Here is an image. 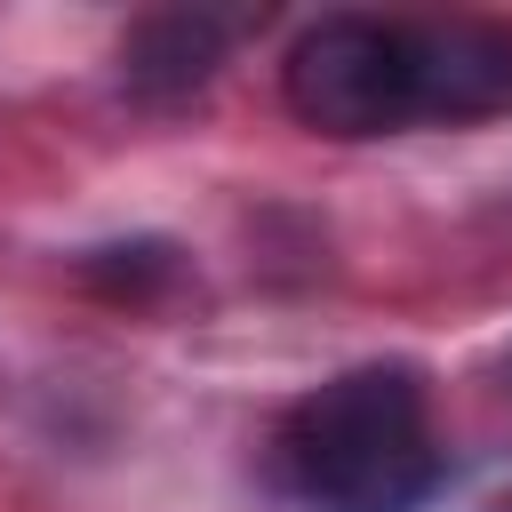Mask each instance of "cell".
<instances>
[{
    "instance_id": "1",
    "label": "cell",
    "mask_w": 512,
    "mask_h": 512,
    "mask_svg": "<svg viewBox=\"0 0 512 512\" xmlns=\"http://www.w3.org/2000/svg\"><path fill=\"white\" fill-rule=\"evenodd\" d=\"M440 464L416 368H344L280 424V472L312 512H416Z\"/></svg>"
},
{
    "instance_id": "2",
    "label": "cell",
    "mask_w": 512,
    "mask_h": 512,
    "mask_svg": "<svg viewBox=\"0 0 512 512\" xmlns=\"http://www.w3.org/2000/svg\"><path fill=\"white\" fill-rule=\"evenodd\" d=\"M280 96L304 128L320 136H392V128H416V104H408V40H400V16H360V8H336L320 24H304L288 40V64H280Z\"/></svg>"
},
{
    "instance_id": "3",
    "label": "cell",
    "mask_w": 512,
    "mask_h": 512,
    "mask_svg": "<svg viewBox=\"0 0 512 512\" xmlns=\"http://www.w3.org/2000/svg\"><path fill=\"white\" fill-rule=\"evenodd\" d=\"M408 40V104L416 120L464 128L512 112V16H416Z\"/></svg>"
},
{
    "instance_id": "4",
    "label": "cell",
    "mask_w": 512,
    "mask_h": 512,
    "mask_svg": "<svg viewBox=\"0 0 512 512\" xmlns=\"http://www.w3.org/2000/svg\"><path fill=\"white\" fill-rule=\"evenodd\" d=\"M224 48H232V24H216L208 8H160V16H144L128 32L120 72H128V88L144 104H184V96H200L216 80Z\"/></svg>"
}]
</instances>
